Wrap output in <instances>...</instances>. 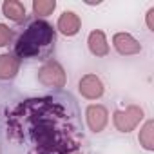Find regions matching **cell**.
Listing matches in <instances>:
<instances>
[{
    "label": "cell",
    "mask_w": 154,
    "mask_h": 154,
    "mask_svg": "<svg viewBox=\"0 0 154 154\" xmlns=\"http://www.w3.org/2000/svg\"><path fill=\"white\" fill-rule=\"evenodd\" d=\"M87 125L93 132H102L109 122V112L103 105H89L85 111Z\"/></svg>",
    "instance_id": "7"
},
{
    "label": "cell",
    "mask_w": 154,
    "mask_h": 154,
    "mask_svg": "<svg viewBox=\"0 0 154 154\" xmlns=\"http://www.w3.org/2000/svg\"><path fill=\"white\" fill-rule=\"evenodd\" d=\"M38 82L47 87H63L67 82V76L58 62H47L38 71Z\"/></svg>",
    "instance_id": "3"
},
{
    "label": "cell",
    "mask_w": 154,
    "mask_h": 154,
    "mask_svg": "<svg viewBox=\"0 0 154 154\" xmlns=\"http://www.w3.org/2000/svg\"><path fill=\"white\" fill-rule=\"evenodd\" d=\"M56 33L53 26L45 20H33L26 31L18 36L15 44V56L18 60H29V58H42L49 54L51 47L54 45Z\"/></svg>",
    "instance_id": "2"
},
{
    "label": "cell",
    "mask_w": 154,
    "mask_h": 154,
    "mask_svg": "<svg viewBox=\"0 0 154 154\" xmlns=\"http://www.w3.org/2000/svg\"><path fill=\"white\" fill-rule=\"evenodd\" d=\"M56 8L54 0H35L33 2V13L36 17H49Z\"/></svg>",
    "instance_id": "13"
},
{
    "label": "cell",
    "mask_w": 154,
    "mask_h": 154,
    "mask_svg": "<svg viewBox=\"0 0 154 154\" xmlns=\"http://www.w3.org/2000/svg\"><path fill=\"white\" fill-rule=\"evenodd\" d=\"M20 67V60L13 53L0 54V80H11L17 76Z\"/></svg>",
    "instance_id": "9"
},
{
    "label": "cell",
    "mask_w": 154,
    "mask_h": 154,
    "mask_svg": "<svg viewBox=\"0 0 154 154\" xmlns=\"http://www.w3.org/2000/svg\"><path fill=\"white\" fill-rule=\"evenodd\" d=\"M82 27V22H80V17L76 15L74 11H63L56 22V29L65 35V36H74L76 33L80 31Z\"/></svg>",
    "instance_id": "8"
},
{
    "label": "cell",
    "mask_w": 154,
    "mask_h": 154,
    "mask_svg": "<svg viewBox=\"0 0 154 154\" xmlns=\"http://www.w3.org/2000/svg\"><path fill=\"white\" fill-rule=\"evenodd\" d=\"M112 45H114V49H116L120 54H123V56L138 54V53L141 51L140 42H138L132 35H129V33H116V35L112 36Z\"/></svg>",
    "instance_id": "6"
},
{
    "label": "cell",
    "mask_w": 154,
    "mask_h": 154,
    "mask_svg": "<svg viewBox=\"0 0 154 154\" xmlns=\"http://www.w3.org/2000/svg\"><path fill=\"white\" fill-rule=\"evenodd\" d=\"M11 38H13V31L9 29V26L0 24V47L8 45V44L11 42Z\"/></svg>",
    "instance_id": "14"
},
{
    "label": "cell",
    "mask_w": 154,
    "mask_h": 154,
    "mask_svg": "<svg viewBox=\"0 0 154 154\" xmlns=\"http://www.w3.org/2000/svg\"><path fill=\"white\" fill-rule=\"evenodd\" d=\"M78 91L87 100H98L103 94V84H102V80L98 78L96 74H85L84 78L80 80Z\"/></svg>",
    "instance_id": "5"
},
{
    "label": "cell",
    "mask_w": 154,
    "mask_h": 154,
    "mask_svg": "<svg viewBox=\"0 0 154 154\" xmlns=\"http://www.w3.org/2000/svg\"><path fill=\"white\" fill-rule=\"evenodd\" d=\"M154 122L152 120H149L145 125H143V129L140 131V136H138V140H140V143L143 145V149L145 150H154Z\"/></svg>",
    "instance_id": "12"
},
{
    "label": "cell",
    "mask_w": 154,
    "mask_h": 154,
    "mask_svg": "<svg viewBox=\"0 0 154 154\" xmlns=\"http://www.w3.org/2000/svg\"><path fill=\"white\" fill-rule=\"evenodd\" d=\"M147 27H149V31H154V8H150L147 11Z\"/></svg>",
    "instance_id": "15"
},
{
    "label": "cell",
    "mask_w": 154,
    "mask_h": 154,
    "mask_svg": "<svg viewBox=\"0 0 154 154\" xmlns=\"http://www.w3.org/2000/svg\"><path fill=\"white\" fill-rule=\"evenodd\" d=\"M2 13L6 18L20 24L26 20V6L22 2H18V0H6V2L2 4Z\"/></svg>",
    "instance_id": "11"
},
{
    "label": "cell",
    "mask_w": 154,
    "mask_h": 154,
    "mask_svg": "<svg viewBox=\"0 0 154 154\" xmlns=\"http://www.w3.org/2000/svg\"><path fill=\"white\" fill-rule=\"evenodd\" d=\"M87 44H89V51L94 56H107L109 54V44H107V38H105L103 31H100V29L91 31L89 38H87Z\"/></svg>",
    "instance_id": "10"
},
{
    "label": "cell",
    "mask_w": 154,
    "mask_h": 154,
    "mask_svg": "<svg viewBox=\"0 0 154 154\" xmlns=\"http://www.w3.org/2000/svg\"><path fill=\"white\" fill-rule=\"evenodd\" d=\"M143 120V111L136 105H129L125 111H116L114 112V127L120 132H131L136 129V125Z\"/></svg>",
    "instance_id": "4"
},
{
    "label": "cell",
    "mask_w": 154,
    "mask_h": 154,
    "mask_svg": "<svg viewBox=\"0 0 154 154\" xmlns=\"http://www.w3.org/2000/svg\"><path fill=\"white\" fill-rule=\"evenodd\" d=\"M11 131L31 145V154H65L76 149L65 109L49 98L26 100L11 114Z\"/></svg>",
    "instance_id": "1"
}]
</instances>
